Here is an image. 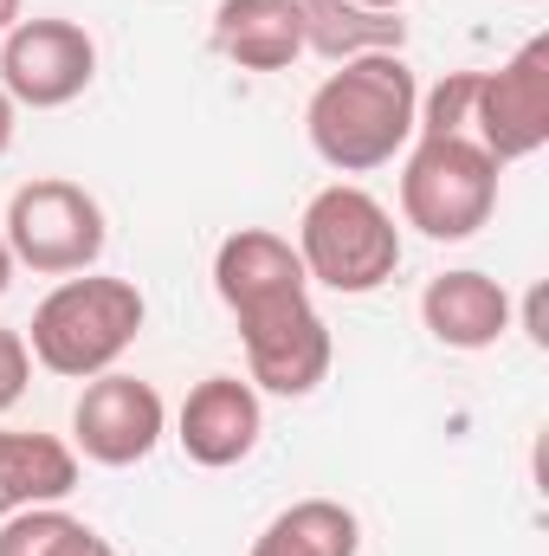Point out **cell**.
<instances>
[{"instance_id": "obj_1", "label": "cell", "mask_w": 549, "mask_h": 556, "mask_svg": "<svg viewBox=\"0 0 549 556\" xmlns=\"http://www.w3.org/2000/svg\"><path fill=\"white\" fill-rule=\"evenodd\" d=\"M413 117H420L413 65L401 52H369L336 65L310 91L304 137L336 175H369V168H388L413 142Z\"/></svg>"}, {"instance_id": "obj_2", "label": "cell", "mask_w": 549, "mask_h": 556, "mask_svg": "<svg viewBox=\"0 0 549 556\" xmlns=\"http://www.w3.org/2000/svg\"><path fill=\"white\" fill-rule=\"evenodd\" d=\"M149 324V304L130 278H111V273H78V278H59L33 324L20 330L33 363L46 376H65V382H91L104 369L124 363V350L142 337Z\"/></svg>"}, {"instance_id": "obj_3", "label": "cell", "mask_w": 549, "mask_h": 556, "mask_svg": "<svg viewBox=\"0 0 549 556\" xmlns=\"http://www.w3.org/2000/svg\"><path fill=\"white\" fill-rule=\"evenodd\" d=\"M297 260H304L310 285H330L343 298H369L401 273V227L369 188L330 181L304 201Z\"/></svg>"}, {"instance_id": "obj_4", "label": "cell", "mask_w": 549, "mask_h": 556, "mask_svg": "<svg viewBox=\"0 0 549 556\" xmlns=\"http://www.w3.org/2000/svg\"><path fill=\"white\" fill-rule=\"evenodd\" d=\"M498 214V162L472 137H413L401 168V220L426 240H472Z\"/></svg>"}, {"instance_id": "obj_5", "label": "cell", "mask_w": 549, "mask_h": 556, "mask_svg": "<svg viewBox=\"0 0 549 556\" xmlns=\"http://www.w3.org/2000/svg\"><path fill=\"white\" fill-rule=\"evenodd\" d=\"M7 253L13 266L46 278H78L91 273L111 247V227H104V207L91 188L65 181V175H39L26 188H13L7 201Z\"/></svg>"}, {"instance_id": "obj_6", "label": "cell", "mask_w": 549, "mask_h": 556, "mask_svg": "<svg viewBox=\"0 0 549 556\" xmlns=\"http://www.w3.org/2000/svg\"><path fill=\"white\" fill-rule=\"evenodd\" d=\"M472 142L505 168L549 142V33L524 39L498 72H478L472 85Z\"/></svg>"}, {"instance_id": "obj_7", "label": "cell", "mask_w": 549, "mask_h": 556, "mask_svg": "<svg viewBox=\"0 0 549 556\" xmlns=\"http://www.w3.org/2000/svg\"><path fill=\"white\" fill-rule=\"evenodd\" d=\"M98 78V39L78 20H20L0 39V91L20 111H65Z\"/></svg>"}, {"instance_id": "obj_8", "label": "cell", "mask_w": 549, "mask_h": 556, "mask_svg": "<svg viewBox=\"0 0 549 556\" xmlns=\"http://www.w3.org/2000/svg\"><path fill=\"white\" fill-rule=\"evenodd\" d=\"M240 324V343H246V382L266 389V395H310L323 376H330V324L317 317L310 291L304 298H284V304H266L253 317H233Z\"/></svg>"}, {"instance_id": "obj_9", "label": "cell", "mask_w": 549, "mask_h": 556, "mask_svg": "<svg viewBox=\"0 0 549 556\" xmlns=\"http://www.w3.org/2000/svg\"><path fill=\"white\" fill-rule=\"evenodd\" d=\"M162 433H168V408L155 382L124 376V369L91 376L72 408V453H85L91 466H137L155 453Z\"/></svg>"}, {"instance_id": "obj_10", "label": "cell", "mask_w": 549, "mask_h": 556, "mask_svg": "<svg viewBox=\"0 0 549 556\" xmlns=\"http://www.w3.org/2000/svg\"><path fill=\"white\" fill-rule=\"evenodd\" d=\"M266 433V408H259V389L240 382V376H207L188 389L181 415H175V440L194 466L220 472V466H240Z\"/></svg>"}, {"instance_id": "obj_11", "label": "cell", "mask_w": 549, "mask_h": 556, "mask_svg": "<svg viewBox=\"0 0 549 556\" xmlns=\"http://www.w3.org/2000/svg\"><path fill=\"white\" fill-rule=\"evenodd\" d=\"M214 291L233 317H253L266 304H284V298H304L310 291V273L297 260V247L272 233V227H240L220 240L214 253Z\"/></svg>"}, {"instance_id": "obj_12", "label": "cell", "mask_w": 549, "mask_h": 556, "mask_svg": "<svg viewBox=\"0 0 549 556\" xmlns=\"http://www.w3.org/2000/svg\"><path fill=\"white\" fill-rule=\"evenodd\" d=\"M420 324L433 330V343L478 356L511 330V291L485 273H439L420 291Z\"/></svg>"}, {"instance_id": "obj_13", "label": "cell", "mask_w": 549, "mask_h": 556, "mask_svg": "<svg viewBox=\"0 0 549 556\" xmlns=\"http://www.w3.org/2000/svg\"><path fill=\"white\" fill-rule=\"evenodd\" d=\"M214 52L240 72H291L304 59L297 0H220L214 7Z\"/></svg>"}, {"instance_id": "obj_14", "label": "cell", "mask_w": 549, "mask_h": 556, "mask_svg": "<svg viewBox=\"0 0 549 556\" xmlns=\"http://www.w3.org/2000/svg\"><path fill=\"white\" fill-rule=\"evenodd\" d=\"M78 492V453L59 433L0 427V518L26 505H65Z\"/></svg>"}, {"instance_id": "obj_15", "label": "cell", "mask_w": 549, "mask_h": 556, "mask_svg": "<svg viewBox=\"0 0 549 556\" xmlns=\"http://www.w3.org/2000/svg\"><path fill=\"white\" fill-rule=\"evenodd\" d=\"M297 13H304V52H317L330 65L408 46L401 13H375V7H356V0H297Z\"/></svg>"}, {"instance_id": "obj_16", "label": "cell", "mask_w": 549, "mask_h": 556, "mask_svg": "<svg viewBox=\"0 0 549 556\" xmlns=\"http://www.w3.org/2000/svg\"><path fill=\"white\" fill-rule=\"evenodd\" d=\"M362 551V525L349 505L336 498H297L284 505L272 525L253 538L246 556H356Z\"/></svg>"}, {"instance_id": "obj_17", "label": "cell", "mask_w": 549, "mask_h": 556, "mask_svg": "<svg viewBox=\"0 0 549 556\" xmlns=\"http://www.w3.org/2000/svg\"><path fill=\"white\" fill-rule=\"evenodd\" d=\"M78 538H85V518H72L65 505H26L0 518V556H65Z\"/></svg>"}, {"instance_id": "obj_18", "label": "cell", "mask_w": 549, "mask_h": 556, "mask_svg": "<svg viewBox=\"0 0 549 556\" xmlns=\"http://www.w3.org/2000/svg\"><path fill=\"white\" fill-rule=\"evenodd\" d=\"M472 85H478V72H446L426 91V104L413 117V137H472L465 130L472 124Z\"/></svg>"}, {"instance_id": "obj_19", "label": "cell", "mask_w": 549, "mask_h": 556, "mask_svg": "<svg viewBox=\"0 0 549 556\" xmlns=\"http://www.w3.org/2000/svg\"><path fill=\"white\" fill-rule=\"evenodd\" d=\"M26 382H33V350H26V337H20V330H7V324H0V415H7V408H20Z\"/></svg>"}, {"instance_id": "obj_20", "label": "cell", "mask_w": 549, "mask_h": 556, "mask_svg": "<svg viewBox=\"0 0 549 556\" xmlns=\"http://www.w3.org/2000/svg\"><path fill=\"white\" fill-rule=\"evenodd\" d=\"M13 124H20V104H13V98L0 91V155L13 149Z\"/></svg>"}, {"instance_id": "obj_21", "label": "cell", "mask_w": 549, "mask_h": 556, "mask_svg": "<svg viewBox=\"0 0 549 556\" xmlns=\"http://www.w3.org/2000/svg\"><path fill=\"white\" fill-rule=\"evenodd\" d=\"M65 556H117V551H111V544H104V538H98V531L85 525V538H78V544H72Z\"/></svg>"}, {"instance_id": "obj_22", "label": "cell", "mask_w": 549, "mask_h": 556, "mask_svg": "<svg viewBox=\"0 0 549 556\" xmlns=\"http://www.w3.org/2000/svg\"><path fill=\"white\" fill-rule=\"evenodd\" d=\"M20 7H26V0H0V39H7L13 26H20Z\"/></svg>"}, {"instance_id": "obj_23", "label": "cell", "mask_w": 549, "mask_h": 556, "mask_svg": "<svg viewBox=\"0 0 549 556\" xmlns=\"http://www.w3.org/2000/svg\"><path fill=\"white\" fill-rule=\"evenodd\" d=\"M7 285H13V253H7V240H0V298H7Z\"/></svg>"}, {"instance_id": "obj_24", "label": "cell", "mask_w": 549, "mask_h": 556, "mask_svg": "<svg viewBox=\"0 0 549 556\" xmlns=\"http://www.w3.org/2000/svg\"><path fill=\"white\" fill-rule=\"evenodd\" d=\"M356 7H375V13H401L408 0H356Z\"/></svg>"}]
</instances>
